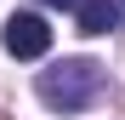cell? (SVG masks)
Instances as JSON below:
<instances>
[{
  "instance_id": "obj_1",
  "label": "cell",
  "mask_w": 125,
  "mask_h": 120,
  "mask_svg": "<svg viewBox=\"0 0 125 120\" xmlns=\"http://www.w3.org/2000/svg\"><path fill=\"white\" fill-rule=\"evenodd\" d=\"M102 86H108V74H102V63H91V57H62V63H51L46 74L34 80V92H40V103L57 109V114H80V109H91Z\"/></svg>"
},
{
  "instance_id": "obj_2",
  "label": "cell",
  "mask_w": 125,
  "mask_h": 120,
  "mask_svg": "<svg viewBox=\"0 0 125 120\" xmlns=\"http://www.w3.org/2000/svg\"><path fill=\"white\" fill-rule=\"evenodd\" d=\"M0 46L11 57H23V63H34V57L51 52V29H46V17H34V12H11L6 29H0Z\"/></svg>"
},
{
  "instance_id": "obj_3",
  "label": "cell",
  "mask_w": 125,
  "mask_h": 120,
  "mask_svg": "<svg viewBox=\"0 0 125 120\" xmlns=\"http://www.w3.org/2000/svg\"><path fill=\"white\" fill-rule=\"evenodd\" d=\"M74 23H80V34H114L125 23V6L119 0H80L74 6Z\"/></svg>"
},
{
  "instance_id": "obj_4",
  "label": "cell",
  "mask_w": 125,
  "mask_h": 120,
  "mask_svg": "<svg viewBox=\"0 0 125 120\" xmlns=\"http://www.w3.org/2000/svg\"><path fill=\"white\" fill-rule=\"evenodd\" d=\"M40 6H62V12H74V6H80V0H40Z\"/></svg>"
},
{
  "instance_id": "obj_5",
  "label": "cell",
  "mask_w": 125,
  "mask_h": 120,
  "mask_svg": "<svg viewBox=\"0 0 125 120\" xmlns=\"http://www.w3.org/2000/svg\"><path fill=\"white\" fill-rule=\"evenodd\" d=\"M0 120H6V114H0Z\"/></svg>"
},
{
  "instance_id": "obj_6",
  "label": "cell",
  "mask_w": 125,
  "mask_h": 120,
  "mask_svg": "<svg viewBox=\"0 0 125 120\" xmlns=\"http://www.w3.org/2000/svg\"><path fill=\"white\" fill-rule=\"evenodd\" d=\"M119 6H125V0H119Z\"/></svg>"
}]
</instances>
